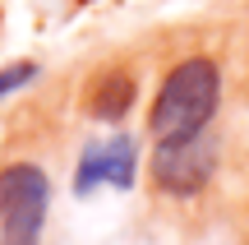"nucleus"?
<instances>
[{
    "label": "nucleus",
    "mask_w": 249,
    "mask_h": 245,
    "mask_svg": "<svg viewBox=\"0 0 249 245\" xmlns=\"http://www.w3.org/2000/svg\"><path fill=\"white\" fill-rule=\"evenodd\" d=\"M222 111V65L213 56H185L166 70L148 111L152 139H185L213 125Z\"/></svg>",
    "instance_id": "obj_1"
},
{
    "label": "nucleus",
    "mask_w": 249,
    "mask_h": 245,
    "mask_svg": "<svg viewBox=\"0 0 249 245\" xmlns=\"http://www.w3.org/2000/svg\"><path fill=\"white\" fill-rule=\"evenodd\" d=\"M51 213V176L37 162L0 167V245H42Z\"/></svg>",
    "instance_id": "obj_2"
},
{
    "label": "nucleus",
    "mask_w": 249,
    "mask_h": 245,
    "mask_svg": "<svg viewBox=\"0 0 249 245\" xmlns=\"http://www.w3.org/2000/svg\"><path fill=\"white\" fill-rule=\"evenodd\" d=\"M217 162H222V148L208 130L198 134H185V139H157V153L148 162V176H152V190L157 194H171V199H194L213 185L217 176Z\"/></svg>",
    "instance_id": "obj_3"
},
{
    "label": "nucleus",
    "mask_w": 249,
    "mask_h": 245,
    "mask_svg": "<svg viewBox=\"0 0 249 245\" xmlns=\"http://www.w3.org/2000/svg\"><path fill=\"white\" fill-rule=\"evenodd\" d=\"M134 176H139V144L134 134H111L102 144H88L79 157V171H74V190L92 194L102 185L111 190H134Z\"/></svg>",
    "instance_id": "obj_4"
},
{
    "label": "nucleus",
    "mask_w": 249,
    "mask_h": 245,
    "mask_svg": "<svg viewBox=\"0 0 249 245\" xmlns=\"http://www.w3.org/2000/svg\"><path fill=\"white\" fill-rule=\"evenodd\" d=\"M139 102V74L124 70V65H111V70H97L83 88V111L102 125H120L124 116Z\"/></svg>",
    "instance_id": "obj_5"
},
{
    "label": "nucleus",
    "mask_w": 249,
    "mask_h": 245,
    "mask_svg": "<svg viewBox=\"0 0 249 245\" xmlns=\"http://www.w3.org/2000/svg\"><path fill=\"white\" fill-rule=\"evenodd\" d=\"M33 79H37V65H33V60L5 65V70H0V102H5V97H14V93H23Z\"/></svg>",
    "instance_id": "obj_6"
}]
</instances>
